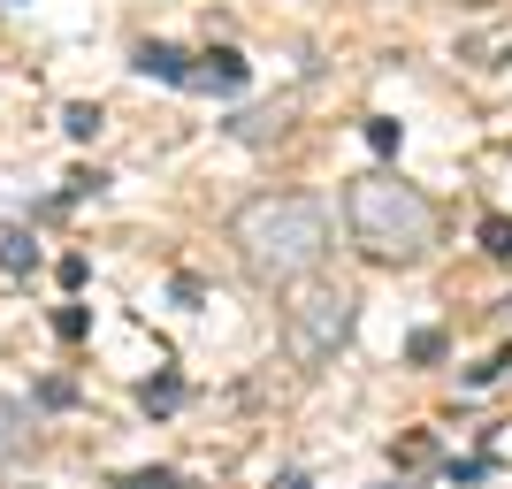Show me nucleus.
I'll list each match as a JSON object with an SVG mask.
<instances>
[{
  "label": "nucleus",
  "mask_w": 512,
  "mask_h": 489,
  "mask_svg": "<svg viewBox=\"0 0 512 489\" xmlns=\"http://www.w3.org/2000/svg\"><path fill=\"white\" fill-rule=\"evenodd\" d=\"M230 245L237 260H245V276L253 283H306L329 260V245H337V230H329V207L306 192H260L237 207L230 222Z\"/></svg>",
  "instance_id": "obj_1"
},
{
  "label": "nucleus",
  "mask_w": 512,
  "mask_h": 489,
  "mask_svg": "<svg viewBox=\"0 0 512 489\" xmlns=\"http://www.w3.org/2000/svg\"><path fill=\"white\" fill-rule=\"evenodd\" d=\"M344 230H352V245H360L367 260H421L428 245H436V207H428L421 192H413L406 176H352L344 184Z\"/></svg>",
  "instance_id": "obj_2"
},
{
  "label": "nucleus",
  "mask_w": 512,
  "mask_h": 489,
  "mask_svg": "<svg viewBox=\"0 0 512 489\" xmlns=\"http://www.w3.org/2000/svg\"><path fill=\"white\" fill-rule=\"evenodd\" d=\"M352 314H360V298L344 291V283H314V276H306V291L291 298V314H283L291 360H306V367L337 360L344 344H352Z\"/></svg>",
  "instance_id": "obj_3"
},
{
  "label": "nucleus",
  "mask_w": 512,
  "mask_h": 489,
  "mask_svg": "<svg viewBox=\"0 0 512 489\" xmlns=\"http://www.w3.org/2000/svg\"><path fill=\"white\" fill-rule=\"evenodd\" d=\"M245 77H253V69L237 62L230 46H214V54H199V62H192L184 85H192V92H245Z\"/></svg>",
  "instance_id": "obj_4"
},
{
  "label": "nucleus",
  "mask_w": 512,
  "mask_h": 489,
  "mask_svg": "<svg viewBox=\"0 0 512 489\" xmlns=\"http://www.w3.org/2000/svg\"><path fill=\"white\" fill-rule=\"evenodd\" d=\"M23 451H31V413L16 398H0V467H16Z\"/></svg>",
  "instance_id": "obj_5"
},
{
  "label": "nucleus",
  "mask_w": 512,
  "mask_h": 489,
  "mask_svg": "<svg viewBox=\"0 0 512 489\" xmlns=\"http://www.w3.org/2000/svg\"><path fill=\"white\" fill-rule=\"evenodd\" d=\"M138 69H146V77H161V85H184V77H192V62H184L176 46H161V39L138 46Z\"/></svg>",
  "instance_id": "obj_6"
},
{
  "label": "nucleus",
  "mask_w": 512,
  "mask_h": 489,
  "mask_svg": "<svg viewBox=\"0 0 512 489\" xmlns=\"http://www.w3.org/2000/svg\"><path fill=\"white\" fill-rule=\"evenodd\" d=\"M138 405H146V413H176V405H184V383H176V375H153V383L138 390Z\"/></svg>",
  "instance_id": "obj_7"
},
{
  "label": "nucleus",
  "mask_w": 512,
  "mask_h": 489,
  "mask_svg": "<svg viewBox=\"0 0 512 489\" xmlns=\"http://www.w3.org/2000/svg\"><path fill=\"white\" fill-rule=\"evenodd\" d=\"M467 62L474 69H505L512 62V31H497V39H467Z\"/></svg>",
  "instance_id": "obj_8"
},
{
  "label": "nucleus",
  "mask_w": 512,
  "mask_h": 489,
  "mask_svg": "<svg viewBox=\"0 0 512 489\" xmlns=\"http://www.w3.org/2000/svg\"><path fill=\"white\" fill-rule=\"evenodd\" d=\"M0 268H8V276H23V268H31V237H23V230L0 237Z\"/></svg>",
  "instance_id": "obj_9"
},
{
  "label": "nucleus",
  "mask_w": 512,
  "mask_h": 489,
  "mask_svg": "<svg viewBox=\"0 0 512 489\" xmlns=\"http://www.w3.org/2000/svg\"><path fill=\"white\" fill-rule=\"evenodd\" d=\"M482 253L512 260V222H505V214H490V222H482Z\"/></svg>",
  "instance_id": "obj_10"
},
{
  "label": "nucleus",
  "mask_w": 512,
  "mask_h": 489,
  "mask_svg": "<svg viewBox=\"0 0 512 489\" xmlns=\"http://www.w3.org/2000/svg\"><path fill=\"white\" fill-rule=\"evenodd\" d=\"M62 130H69V138H92V130H100V107H85V100H77V107L62 115Z\"/></svg>",
  "instance_id": "obj_11"
},
{
  "label": "nucleus",
  "mask_w": 512,
  "mask_h": 489,
  "mask_svg": "<svg viewBox=\"0 0 512 489\" xmlns=\"http://www.w3.org/2000/svg\"><path fill=\"white\" fill-rule=\"evenodd\" d=\"M367 146H375V153H398V123H390V115H367Z\"/></svg>",
  "instance_id": "obj_12"
},
{
  "label": "nucleus",
  "mask_w": 512,
  "mask_h": 489,
  "mask_svg": "<svg viewBox=\"0 0 512 489\" xmlns=\"http://www.w3.org/2000/svg\"><path fill=\"white\" fill-rule=\"evenodd\" d=\"M85 329H92V321H85V306H62V314H54V337H69V344H77Z\"/></svg>",
  "instance_id": "obj_13"
},
{
  "label": "nucleus",
  "mask_w": 512,
  "mask_h": 489,
  "mask_svg": "<svg viewBox=\"0 0 512 489\" xmlns=\"http://www.w3.org/2000/svg\"><path fill=\"white\" fill-rule=\"evenodd\" d=\"M123 489H176V474H161V467L153 474H123Z\"/></svg>",
  "instance_id": "obj_14"
},
{
  "label": "nucleus",
  "mask_w": 512,
  "mask_h": 489,
  "mask_svg": "<svg viewBox=\"0 0 512 489\" xmlns=\"http://www.w3.org/2000/svg\"><path fill=\"white\" fill-rule=\"evenodd\" d=\"M490 459H505V467H512V428H505V436L490 444Z\"/></svg>",
  "instance_id": "obj_15"
},
{
  "label": "nucleus",
  "mask_w": 512,
  "mask_h": 489,
  "mask_svg": "<svg viewBox=\"0 0 512 489\" xmlns=\"http://www.w3.org/2000/svg\"><path fill=\"white\" fill-rule=\"evenodd\" d=\"M276 489H306V474H283V482H276Z\"/></svg>",
  "instance_id": "obj_16"
}]
</instances>
